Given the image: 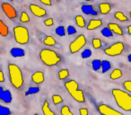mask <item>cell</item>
<instances>
[{
	"mask_svg": "<svg viewBox=\"0 0 131 115\" xmlns=\"http://www.w3.org/2000/svg\"><path fill=\"white\" fill-rule=\"evenodd\" d=\"M40 59L45 65L52 67L61 61V58L54 50L49 49H43L40 52Z\"/></svg>",
	"mask_w": 131,
	"mask_h": 115,
	"instance_id": "4",
	"label": "cell"
},
{
	"mask_svg": "<svg viewBox=\"0 0 131 115\" xmlns=\"http://www.w3.org/2000/svg\"><path fill=\"white\" fill-rule=\"evenodd\" d=\"M31 80L33 83L37 85H40L44 82V74L41 71H37L31 76Z\"/></svg>",
	"mask_w": 131,
	"mask_h": 115,
	"instance_id": "12",
	"label": "cell"
},
{
	"mask_svg": "<svg viewBox=\"0 0 131 115\" xmlns=\"http://www.w3.org/2000/svg\"><path fill=\"white\" fill-rule=\"evenodd\" d=\"M65 87L68 90V93L72 96V98L75 99L78 102H85V97H84L83 90L79 89L78 84L75 80H69L65 83Z\"/></svg>",
	"mask_w": 131,
	"mask_h": 115,
	"instance_id": "3",
	"label": "cell"
},
{
	"mask_svg": "<svg viewBox=\"0 0 131 115\" xmlns=\"http://www.w3.org/2000/svg\"><path fill=\"white\" fill-rule=\"evenodd\" d=\"M92 50L91 49H84V51H83L82 53H81V57H82V59H88V58H90V57L92 56Z\"/></svg>",
	"mask_w": 131,
	"mask_h": 115,
	"instance_id": "34",
	"label": "cell"
},
{
	"mask_svg": "<svg viewBox=\"0 0 131 115\" xmlns=\"http://www.w3.org/2000/svg\"><path fill=\"white\" fill-rule=\"evenodd\" d=\"M111 68V62L108 60H102V73H106Z\"/></svg>",
	"mask_w": 131,
	"mask_h": 115,
	"instance_id": "25",
	"label": "cell"
},
{
	"mask_svg": "<svg viewBox=\"0 0 131 115\" xmlns=\"http://www.w3.org/2000/svg\"><path fill=\"white\" fill-rule=\"evenodd\" d=\"M42 112H43L44 115H56L54 111L49 108V102L47 100L44 102L43 105H42Z\"/></svg>",
	"mask_w": 131,
	"mask_h": 115,
	"instance_id": "17",
	"label": "cell"
},
{
	"mask_svg": "<svg viewBox=\"0 0 131 115\" xmlns=\"http://www.w3.org/2000/svg\"><path fill=\"white\" fill-rule=\"evenodd\" d=\"M81 10L84 14L89 15H97V12L93 9V7L91 5H84L81 7Z\"/></svg>",
	"mask_w": 131,
	"mask_h": 115,
	"instance_id": "15",
	"label": "cell"
},
{
	"mask_svg": "<svg viewBox=\"0 0 131 115\" xmlns=\"http://www.w3.org/2000/svg\"><path fill=\"white\" fill-rule=\"evenodd\" d=\"M42 41H43V43L45 44V45L49 46V47L56 45V40H55L52 36H46V38L44 39Z\"/></svg>",
	"mask_w": 131,
	"mask_h": 115,
	"instance_id": "21",
	"label": "cell"
},
{
	"mask_svg": "<svg viewBox=\"0 0 131 115\" xmlns=\"http://www.w3.org/2000/svg\"><path fill=\"white\" fill-rule=\"evenodd\" d=\"M60 112H61V115H74V113L70 111L69 107L68 105L62 106L61 110H60Z\"/></svg>",
	"mask_w": 131,
	"mask_h": 115,
	"instance_id": "29",
	"label": "cell"
},
{
	"mask_svg": "<svg viewBox=\"0 0 131 115\" xmlns=\"http://www.w3.org/2000/svg\"><path fill=\"white\" fill-rule=\"evenodd\" d=\"M85 44H86L85 36H84V34L79 35L75 40H73V41L70 43V45H69L70 52H71L72 54L77 53V51H79L81 49H83V48L85 46Z\"/></svg>",
	"mask_w": 131,
	"mask_h": 115,
	"instance_id": "6",
	"label": "cell"
},
{
	"mask_svg": "<svg viewBox=\"0 0 131 115\" xmlns=\"http://www.w3.org/2000/svg\"><path fill=\"white\" fill-rule=\"evenodd\" d=\"M14 33H15V40L19 44H26L30 40L29 31L24 26H15L14 28Z\"/></svg>",
	"mask_w": 131,
	"mask_h": 115,
	"instance_id": "5",
	"label": "cell"
},
{
	"mask_svg": "<svg viewBox=\"0 0 131 115\" xmlns=\"http://www.w3.org/2000/svg\"><path fill=\"white\" fill-rule=\"evenodd\" d=\"M8 72H9V78L11 84L16 89L22 87L24 85V77L20 68L17 65L11 63L8 65Z\"/></svg>",
	"mask_w": 131,
	"mask_h": 115,
	"instance_id": "2",
	"label": "cell"
},
{
	"mask_svg": "<svg viewBox=\"0 0 131 115\" xmlns=\"http://www.w3.org/2000/svg\"><path fill=\"white\" fill-rule=\"evenodd\" d=\"M92 44H93V49H100L102 47V40L100 39H93V41H92Z\"/></svg>",
	"mask_w": 131,
	"mask_h": 115,
	"instance_id": "33",
	"label": "cell"
},
{
	"mask_svg": "<svg viewBox=\"0 0 131 115\" xmlns=\"http://www.w3.org/2000/svg\"><path fill=\"white\" fill-rule=\"evenodd\" d=\"M99 9H100V11H101V14L106 15V14H108L109 12H111V7L109 3H101V4L99 5Z\"/></svg>",
	"mask_w": 131,
	"mask_h": 115,
	"instance_id": "16",
	"label": "cell"
},
{
	"mask_svg": "<svg viewBox=\"0 0 131 115\" xmlns=\"http://www.w3.org/2000/svg\"><path fill=\"white\" fill-rule=\"evenodd\" d=\"M30 10L32 13L33 15H35L36 17H43L45 15H47V11L44 8L40 7V6H37L34 4L30 5Z\"/></svg>",
	"mask_w": 131,
	"mask_h": 115,
	"instance_id": "10",
	"label": "cell"
},
{
	"mask_svg": "<svg viewBox=\"0 0 131 115\" xmlns=\"http://www.w3.org/2000/svg\"><path fill=\"white\" fill-rule=\"evenodd\" d=\"M68 77H69V71H68V69H67V68H63V69H61L58 72V78H59L60 80L66 79Z\"/></svg>",
	"mask_w": 131,
	"mask_h": 115,
	"instance_id": "24",
	"label": "cell"
},
{
	"mask_svg": "<svg viewBox=\"0 0 131 115\" xmlns=\"http://www.w3.org/2000/svg\"><path fill=\"white\" fill-rule=\"evenodd\" d=\"M52 101H53V103H54L55 105H58V104L61 103V102H63V98L58 95H54L52 96Z\"/></svg>",
	"mask_w": 131,
	"mask_h": 115,
	"instance_id": "31",
	"label": "cell"
},
{
	"mask_svg": "<svg viewBox=\"0 0 131 115\" xmlns=\"http://www.w3.org/2000/svg\"><path fill=\"white\" fill-rule=\"evenodd\" d=\"M67 30H68V35H73V34H75V33H77V29H75L73 25H68Z\"/></svg>",
	"mask_w": 131,
	"mask_h": 115,
	"instance_id": "37",
	"label": "cell"
},
{
	"mask_svg": "<svg viewBox=\"0 0 131 115\" xmlns=\"http://www.w3.org/2000/svg\"><path fill=\"white\" fill-rule=\"evenodd\" d=\"M127 59H128V61L131 63V54H129L128 56H127Z\"/></svg>",
	"mask_w": 131,
	"mask_h": 115,
	"instance_id": "43",
	"label": "cell"
},
{
	"mask_svg": "<svg viewBox=\"0 0 131 115\" xmlns=\"http://www.w3.org/2000/svg\"><path fill=\"white\" fill-rule=\"evenodd\" d=\"M33 115H39L38 113H35V114H33Z\"/></svg>",
	"mask_w": 131,
	"mask_h": 115,
	"instance_id": "45",
	"label": "cell"
},
{
	"mask_svg": "<svg viewBox=\"0 0 131 115\" xmlns=\"http://www.w3.org/2000/svg\"><path fill=\"white\" fill-rule=\"evenodd\" d=\"M115 18L118 19L120 22H127V17L122 12H117V13H115Z\"/></svg>",
	"mask_w": 131,
	"mask_h": 115,
	"instance_id": "27",
	"label": "cell"
},
{
	"mask_svg": "<svg viewBox=\"0 0 131 115\" xmlns=\"http://www.w3.org/2000/svg\"><path fill=\"white\" fill-rule=\"evenodd\" d=\"M127 33H128L129 34H131V25L127 26Z\"/></svg>",
	"mask_w": 131,
	"mask_h": 115,
	"instance_id": "42",
	"label": "cell"
},
{
	"mask_svg": "<svg viewBox=\"0 0 131 115\" xmlns=\"http://www.w3.org/2000/svg\"><path fill=\"white\" fill-rule=\"evenodd\" d=\"M124 50V44L123 42L118 41L117 43H114L111 46V47L107 48V49H104V52L106 55L111 57H115L120 55Z\"/></svg>",
	"mask_w": 131,
	"mask_h": 115,
	"instance_id": "7",
	"label": "cell"
},
{
	"mask_svg": "<svg viewBox=\"0 0 131 115\" xmlns=\"http://www.w3.org/2000/svg\"><path fill=\"white\" fill-rule=\"evenodd\" d=\"M56 33L58 35V36H60V37L65 36V35H66V30H65V27H64V26H62V25L58 26V27L56 29Z\"/></svg>",
	"mask_w": 131,
	"mask_h": 115,
	"instance_id": "32",
	"label": "cell"
},
{
	"mask_svg": "<svg viewBox=\"0 0 131 115\" xmlns=\"http://www.w3.org/2000/svg\"><path fill=\"white\" fill-rule=\"evenodd\" d=\"M129 15H130V18H131V11L129 12Z\"/></svg>",
	"mask_w": 131,
	"mask_h": 115,
	"instance_id": "44",
	"label": "cell"
},
{
	"mask_svg": "<svg viewBox=\"0 0 131 115\" xmlns=\"http://www.w3.org/2000/svg\"><path fill=\"white\" fill-rule=\"evenodd\" d=\"M75 24H77V26L81 28H84L85 26V20L82 15H77L75 16Z\"/></svg>",
	"mask_w": 131,
	"mask_h": 115,
	"instance_id": "23",
	"label": "cell"
},
{
	"mask_svg": "<svg viewBox=\"0 0 131 115\" xmlns=\"http://www.w3.org/2000/svg\"><path fill=\"white\" fill-rule=\"evenodd\" d=\"M123 86L127 92L131 93V81L130 80L125 81V82L123 83Z\"/></svg>",
	"mask_w": 131,
	"mask_h": 115,
	"instance_id": "36",
	"label": "cell"
},
{
	"mask_svg": "<svg viewBox=\"0 0 131 115\" xmlns=\"http://www.w3.org/2000/svg\"><path fill=\"white\" fill-rule=\"evenodd\" d=\"M108 27L114 33L118 35H122L123 34V32H122V29L120 28V26L117 24H108Z\"/></svg>",
	"mask_w": 131,
	"mask_h": 115,
	"instance_id": "18",
	"label": "cell"
},
{
	"mask_svg": "<svg viewBox=\"0 0 131 115\" xmlns=\"http://www.w3.org/2000/svg\"><path fill=\"white\" fill-rule=\"evenodd\" d=\"M5 81V77H4V73L3 71H0V82L3 83Z\"/></svg>",
	"mask_w": 131,
	"mask_h": 115,
	"instance_id": "41",
	"label": "cell"
},
{
	"mask_svg": "<svg viewBox=\"0 0 131 115\" xmlns=\"http://www.w3.org/2000/svg\"><path fill=\"white\" fill-rule=\"evenodd\" d=\"M44 24H45L46 26H52L53 24H54V20H53V18L46 19V20L44 21Z\"/></svg>",
	"mask_w": 131,
	"mask_h": 115,
	"instance_id": "38",
	"label": "cell"
},
{
	"mask_svg": "<svg viewBox=\"0 0 131 115\" xmlns=\"http://www.w3.org/2000/svg\"><path fill=\"white\" fill-rule=\"evenodd\" d=\"M102 61H101L100 59H93L92 61V67H93V69L94 71H99V70L102 68Z\"/></svg>",
	"mask_w": 131,
	"mask_h": 115,
	"instance_id": "22",
	"label": "cell"
},
{
	"mask_svg": "<svg viewBox=\"0 0 131 115\" xmlns=\"http://www.w3.org/2000/svg\"><path fill=\"white\" fill-rule=\"evenodd\" d=\"M98 111L102 115H124L122 112L112 109L107 104H100L98 106Z\"/></svg>",
	"mask_w": 131,
	"mask_h": 115,
	"instance_id": "8",
	"label": "cell"
},
{
	"mask_svg": "<svg viewBox=\"0 0 131 115\" xmlns=\"http://www.w3.org/2000/svg\"><path fill=\"white\" fill-rule=\"evenodd\" d=\"M40 2L43 5H46V6H51V2L49 0H40Z\"/></svg>",
	"mask_w": 131,
	"mask_h": 115,
	"instance_id": "40",
	"label": "cell"
},
{
	"mask_svg": "<svg viewBox=\"0 0 131 115\" xmlns=\"http://www.w3.org/2000/svg\"><path fill=\"white\" fill-rule=\"evenodd\" d=\"M121 77H122V71L119 68H115L111 73V75H110V77H111V79H112V80H116V79L120 78Z\"/></svg>",
	"mask_w": 131,
	"mask_h": 115,
	"instance_id": "20",
	"label": "cell"
},
{
	"mask_svg": "<svg viewBox=\"0 0 131 115\" xmlns=\"http://www.w3.org/2000/svg\"><path fill=\"white\" fill-rule=\"evenodd\" d=\"M102 21L101 19H93V20H91L89 22V24L87 25V30H89V31L95 30L100 27V26H102Z\"/></svg>",
	"mask_w": 131,
	"mask_h": 115,
	"instance_id": "14",
	"label": "cell"
},
{
	"mask_svg": "<svg viewBox=\"0 0 131 115\" xmlns=\"http://www.w3.org/2000/svg\"><path fill=\"white\" fill-rule=\"evenodd\" d=\"M39 92H40V88H39L38 86H31V87H30L29 89L25 92V95L27 96V95H34V93H39Z\"/></svg>",
	"mask_w": 131,
	"mask_h": 115,
	"instance_id": "28",
	"label": "cell"
},
{
	"mask_svg": "<svg viewBox=\"0 0 131 115\" xmlns=\"http://www.w3.org/2000/svg\"><path fill=\"white\" fill-rule=\"evenodd\" d=\"M20 21L22 23L30 22V17H29V15H27V13H26V12H22V14H21V16H20Z\"/></svg>",
	"mask_w": 131,
	"mask_h": 115,
	"instance_id": "35",
	"label": "cell"
},
{
	"mask_svg": "<svg viewBox=\"0 0 131 115\" xmlns=\"http://www.w3.org/2000/svg\"><path fill=\"white\" fill-rule=\"evenodd\" d=\"M102 34L103 35L104 37H108V38H111V37L113 36V32L110 29L109 27H105L102 30Z\"/></svg>",
	"mask_w": 131,
	"mask_h": 115,
	"instance_id": "26",
	"label": "cell"
},
{
	"mask_svg": "<svg viewBox=\"0 0 131 115\" xmlns=\"http://www.w3.org/2000/svg\"><path fill=\"white\" fill-rule=\"evenodd\" d=\"M79 112H80V115H88V110L86 108H81L79 110Z\"/></svg>",
	"mask_w": 131,
	"mask_h": 115,
	"instance_id": "39",
	"label": "cell"
},
{
	"mask_svg": "<svg viewBox=\"0 0 131 115\" xmlns=\"http://www.w3.org/2000/svg\"><path fill=\"white\" fill-rule=\"evenodd\" d=\"M0 99L6 103L11 102L12 100H13L11 91L10 90H4L2 86H0Z\"/></svg>",
	"mask_w": 131,
	"mask_h": 115,
	"instance_id": "11",
	"label": "cell"
},
{
	"mask_svg": "<svg viewBox=\"0 0 131 115\" xmlns=\"http://www.w3.org/2000/svg\"><path fill=\"white\" fill-rule=\"evenodd\" d=\"M9 33V30H8V26L4 24L3 21H0V34L3 37H6Z\"/></svg>",
	"mask_w": 131,
	"mask_h": 115,
	"instance_id": "19",
	"label": "cell"
},
{
	"mask_svg": "<svg viewBox=\"0 0 131 115\" xmlns=\"http://www.w3.org/2000/svg\"><path fill=\"white\" fill-rule=\"evenodd\" d=\"M111 93L116 101L117 105L120 109L126 111H131V95L127 92L115 88L111 90Z\"/></svg>",
	"mask_w": 131,
	"mask_h": 115,
	"instance_id": "1",
	"label": "cell"
},
{
	"mask_svg": "<svg viewBox=\"0 0 131 115\" xmlns=\"http://www.w3.org/2000/svg\"><path fill=\"white\" fill-rule=\"evenodd\" d=\"M10 54H11L14 58H22V57L25 56L24 49H21V48H18V47L12 48L11 50H10Z\"/></svg>",
	"mask_w": 131,
	"mask_h": 115,
	"instance_id": "13",
	"label": "cell"
},
{
	"mask_svg": "<svg viewBox=\"0 0 131 115\" xmlns=\"http://www.w3.org/2000/svg\"><path fill=\"white\" fill-rule=\"evenodd\" d=\"M11 111L6 106L0 105V115H11Z\"/></svg>",
	"mask_w": 131,
	"mask_h": 115,
	"instance_id": "30",
	"label": "cell"
},
{
	"mask_svg": "<svg viewBox=\"0 0 131 115\" xmlns=\"http://www.w3.org/2000/svg\"><path fill=\"white\" fill-rule=\"evenodd\" d=\"M2 9L5 15L9 19H15L17 17V12L13 6L9 3H2Z\"/></svg>",
	"mask_w": 131,
	"mask_h": 115,
	"instance_id": "9",
	"label": "cell"
}]
</instances>
